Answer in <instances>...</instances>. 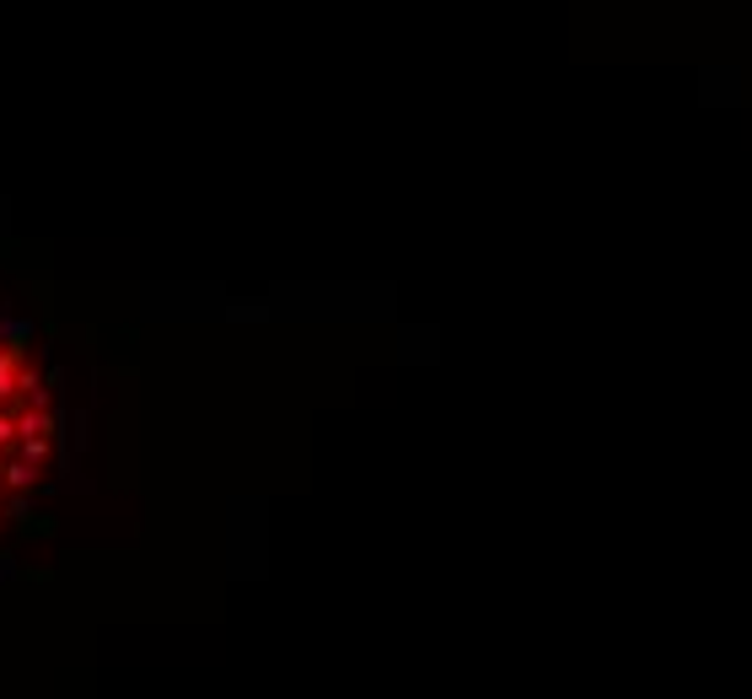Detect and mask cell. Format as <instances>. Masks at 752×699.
I'll use <instances>...</instances> for the list:
<instances>
[{"label": "cell", "mask_w": 752, "mask_h": 699, "mask_svg": "<svg viewBox=\"0 0 752 699\" xmlns=\"http://www.w3.org/2000/svg\"><path fill=\"white\" fill-rule=\"evenodd\" d=\"M22 350H6L0 345V404L6 409H17L22 404Z\"/></svg>", "instance_id": "6da1fadb"}, {"label": "cell", "mask_w": 752, "mask_h": 699, "mask_svg": "<svg viewBox=\"0 0 752 699\" xmlns=\"http://www.w3.org/2000/svg\"><path fill=\"white\" fill-rule=\"evenodd\" d=\"M0 484H6L11 495L33 490V484H38V463H27V458H11L6 468H0Z\"/></svg>", "instance_id": "7a4b0ae2"}, {"label": "cell", "mask_w": 752, "mask_h": 699, "mask_svg": "<svg viewBox=\"0 0 752 699\" xmlns=\"http://www.w3.org/2000/svg\"><path fill=\"white\" fill-rule=\"evenodd\" d=\"M17 436H22V431H17V409H6V404H0V447H11Z\"/></svg>", "instance_id": "5b68a950"}, {"label": "cell", "mask_w": 752, "mask_h": 699, "mask_svg": "<svg viewBox=\"0 0 752 699\" xmlns=\"http://www.w3.org/2000/svg\"><path fill=\"white\" fill-rule=\"evenodd\" d=\"M17 458H27V463H49L54 458V436H17Z\"/></svg>", "instance_id": "3957f363"}, {"label": "cell", "mask_w": 752, "mask_h": 699, "mask_svg": "<svg viewBox=\"0 0 752 699\" xmlns=\"http://www.w3.org/2000/svg\"><path fill=\"white\" fill-rule=\"evenodd\" d=\"M27 334H33V328H27L22 318H6V323H0V339H6V350H22Z\"/></svg>", "instance_id": "277c9868"}]
</instances>
